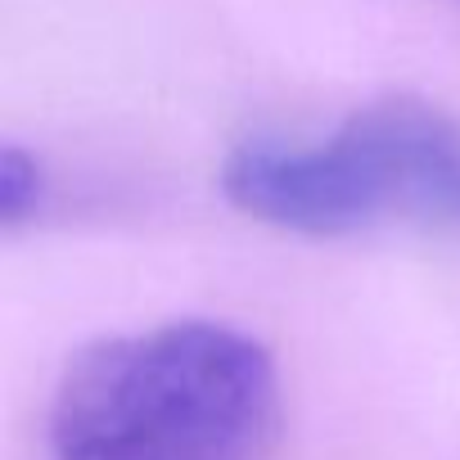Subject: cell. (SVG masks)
<instances>
[{
	"mask_svg": "<svg viewBox=\"0 0 460 460\" xmlns=\"http://www.w3.org/2000/svg\"><path fill=\"white\" fill-rule=\"evenodd\" d=\"M244 217L307 240L375 226L460 235V122L424 100H375L330 131H258L221 158Z\"/></svg>",
	"mask_w": 460,
	"mask_h": 460,
	"instance_id": "obj_2",
	"label": "cell"
},
{
	"mask_svg": "<svg viewBox=\"0 0 460 460\" xmlns=\"http://www.w3.org/2000/svg\"><path fill=\"white\" fill-rule=\"evenodd\" d=\"M276 433L271 348L199 316L82 348L46 415L50 460H267Z\"/></svg>",
	"mask_w": 460,
	"mask_h": 460,
	"instance_id": "obj_1",
	"label": "cell"
},
{
	"mask_svg": "<svg viewBox=\"0 0 460 460\" xmlns=\"http://www.w3.org/2000/svg\"><path fill=\"white\" fill-rule=\"evenodd\" d=\"M46 203H50L46 163L23 145H5L0 149V226L19 230V226L37 221Z\"/></svg>",
	"mask_w": 460,
	"mask_h": 460,
	"instance_id": "obj_3",
	"label": "cell"
},
{
	"mask_svg": "<svg viewBox=\"0 0 460 460\" xmlns=\"http://www.w3.org/2000/svg\"><path fill=\"white\" fill-rule=\"evenodd\" d=\"M447 5H456V10H460V0H447Z\"/></svg>",
	"mask_w": 460,
	"mask_h": 460,
	"instance_id": "obj_4",
	"label": "cell"
}]
</instances>
